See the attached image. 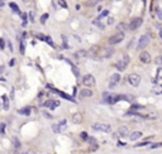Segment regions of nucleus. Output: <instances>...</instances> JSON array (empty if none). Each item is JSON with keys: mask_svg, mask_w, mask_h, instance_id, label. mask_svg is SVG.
Instances as JSON below:
<instances>
[{"mask_svg": "<svg viewBox=\"0 0 162 154\" xmlns=\"http://www.w3.org/2000/svg\"><path fill=\"white\" fill-rule=\"evenodd\" d=\"M113 54H114V50H113V48L104 47V48H99L98 52H96L95 56H94V58H96L98 61H101V59L112 57Z\"/></svg>", "mask_w": 162, "mask_h": 154, "instance_id": "f257e3e1", "label": "nucleus"}, {"mask_svg": "<svg viewBox=\"0 0 162 154\" xmlns=\"http://www.w3.org/2000/svg\"><path fill=\"white\" fill-rule=\"evenodd\" d=\"M92 129L96 131H103V133L112 131V126H110L109 124H101V122H95V124H92Z\"/></svg>", "mask_w": 162, "mask_h": 154, "instance_id": "f03ea898", "label": "nucleus"}, {"mask_svg": "<svg viewBox=\"0 0 162 154\" xmlns=\"http://www.w3.org/2000/svg\"><path fill=\"white\" fill-rule=\"evenodd\" d=\"M128 63H129V56H124L123 59H120L119 62H117L115 63V67H117V69H118L119 72H123L124 69L127 68Z\"/></svg>", "mask_w": 162, "mask_h": 154, "instance_id": "7ed1b4c3", "label": "nucleus"}, {"mask_svg": "<svg viewBox=\"0 0 162 154\" xmlns=\"http://www.w3.org/2000/svg\"><path fill=\"white\" fill-rule=\"evenodd\" d=\"M128 82H129V85H132L133 87L139 86V83H141V76L137 75V73H130V75L128 76Z\"/></svg>", "mask_w": 162, "mask_h": 154, "instance_id": "20e7f679", "label": "nucleus"}, {"mask_svg": "<svg viewBox=\"0 0 162 154\" xmlns=\"http://www.w3.org/2000/svg\"><path fill=\"white\" fill-rule=\"evenodd\" d=\"M150 41H151V38L150 36H142L139 38V41H138V45H137V50L138 51H142L143 48H146L148 43H150Z\"/></svg>", "mask_w": 162, "mask_h": 154, "instance_id": "39448f33", "label": "nucleus"}, {"mask_svg": "<svg viewBox=\"0 0 162 154\" xmlns=\"http://www.w3.org/2000/svg\"><path fill=\"white\" fill-rule=\"evenodd\" d=\"M124 39V33L123 32H119V33H117L115 36H112L109 38V43L112 44V45H114V44H118L120 43Z\"/></svg>", "mask_w": 162, "mask_h": 154, "instance_id": "423d86ee", "label": "nucleus"}, {"mask_svg": "<svg viewBox=\"0 0 162 154\" xmlns=\"http://www.w3.org/2000/svg\"><path fill=\"white\" fill-rule=\"evenodd\" d=\"M142 23H143V19L141 18V16H138V18H134V19H132V22H130V24H129V29L130 30L138 29V28L142 25Z\"/></svg>", "mask_w": 162, "mask_h": 154, "instance_id": "0eeeda50", "label": "nucleus"}, {"mask_svg": "<svg viewBox=\"0 0 162 154\" xmlns=\"http://www.w3.org/2000/svg\"><path fill=\"white\" fill-rule=\"evenodd\" d=\"M119 82H120V75L119 73H114V75H112V77H110V82H109V89L115 87Z\"/></svg>", "mask_w": 162, "mask_h": 154, "instance_id": "6e6552de", "label": "nucleus"}, {"mask_svg": "<svg viewBox=\"0 0 162 154\" xmlns=\"http://www.w3.org/2000/svg\"><path fill=\"white\" fill-rule=\"evenodd\" d=\"M82 83L85 86H94L95 85V78L92 75H85L82 78Z\"/></svg>", "mask_w": 162, "mask_h": 154, "instance_id": "1a4fd4ad", "label": "nucleus"}, {"mask_svg": "<svg viewBox=\"0 0 162 154\" xmlns=\"http://www.w3.org/2000/svg\"><path fill=\"white\" fill-rule=\"evenodd\" d=\"M139 61L142 62V63H150L151 62V56L148 52H142V53L139 54Z\"/></svg>", "mask_w": 162, "mask_h": 154, "instance_id": "9d476101", "label": "nucleus"}, {"mask_svg": "<svg viewBox=\"0 0 162 154\" xmlns=\"http://www.w3.org/2000/svg\"><path fill=\"white\" fill-rule=\"evenodd\" d=\"M44 106L50 107L51 110H54L57 106H60V101H57V100H48L47 102L44 104Z\"/></svg>", "mask_w": 162, "mask_h": 154, "instance_id": "9b49d317", "label": "nucleus"}, {"mask_svg": "<svg viewBox=\"0 0 162 154\" xmlns=\"http://www.w3.org/2000/svg\"><path fill=\"white\" fill-rule=\"evenodd\" d=\"M52 91H53V92H56L57 95H60L61 97H63L65 100H67V101H72V102H76V101L74 100V97H72V96H70V95H67V94H65V92H61V91H58V90H56V89H53Z\"/></svg>", "mask_w": 162, "mask_h": 154, "instance_id": "f8f14e48", "label": "nucleus"}, {"mask_svg": "<svg viewBox=\"0 0 162 154\" xmlns=\"http://www.w3.org/2000/svg\"><path fill=\"white\" fill-rule=\"evenodd\" d=\"M80 96L81 97H91L92 96V91L89 90V89H82L81 92H80Z\"/></svg>", "mask_w": 162, "mask_h": 154, "instance_id": "ddd939ff", "label": "nucleus"}, {"mask_svg": "<svg viewBox=\"0 0 162 154\" xmlns=\"http://www.w3.org/2000/svg\"><path fill=\"white\" fill-rule=\"evenodd\" d=\"M72 121L75 122V124H80V122L82 121V115L80 113H76L72 115Z\"/></svg>", "mask_w": 162, "mask_h": 154, "instance_id": "4468645a", "label": "nucleus"}, {"mask_svg": "<svg viewBox=\"0 0 162 154\" xmlns=\"http://www.w3.org/2000/svg\"><path fill=\"white\" fill-rule=\"evenodd\" d=\"M18 113L20 115H24V116H29L30 113H32V109H30V107H23V109L18 110Z\"/></svg>", "mask_w": 162, "mask_h": 154, "instance_id": "2eb2a0df", "label": "nucleus"}, {"mask_svg": "<svg viewBox=\"0 0 162 154\" xmlns=\"http://www.w3.org/2000/svg\"><path fill=\"white\" fill-rule=\"evenodd\" d=\"M75 56H76L77 58H84V57H89V53L86 50H80L75 53Z\"/></svg>", "mask_w": 162, "mask_h": 154, "instance_id": "dca6fc26", "label": "nucleus"}, {"mask_svg": "<svg viewBox=\"0 0 162 154\" xmlns=\"http://www.w3.org/2000/svg\"><path fill=\"white\" fill-rule=\"evenodd\" d=\"M130 140L132 142H134V140H138L139 138H142V133L141 131H134V133H132V134H130Z\"/></svg>", "mask_w": 162, "mask_h": 154, "instance_id": "f3484780", "label": "nucleus"}, {"mask_svg": "<svg viewBox=\"0 0 162 154\" xmlns=\"http://www.w3.org/2000/svg\"><path fill=\"white\" fill-rule=\"evenodd\" d=\"M98 50H99V47L98 45H92L91 48H89V51H88V53H89V57H94L95 56V53L98 52Z\"/></svg>", "mask_w": 162, "mask_h": 154, "instance_id": "a211bd4d", "label": "nucleus"}, {"mask_svg": "<svg viewBox=\"0 0 162 154\" xmlns=\"http://www.w3.org/2000/svg\"><path fill=\"white\" fill-rule=\"evenodd\" d=\"M128 133H129V130H128V128L127 126H120L119 128V134L122 136H127L128 135Z\"/></svg>", "mask_w": 162, "mask_h": 154, "instance_id": "6ab92c4d", "label": "nucleus"}, {"mask_svg": "<svg viewBox=\"0 0 162 154\" xmlns=\"http://www.w3.org/2000/svg\"><path fill=\"white\" fill-rule=\"evenodd\" d=\"M3 102H4V110H8L9 109V100H8V96L6 95H3Z\"/></svg>", "mask_w": 162, "mask_h": 154, "instance_id": "aec40b11", "label": "nucleus"}, {"mask_svg": "<svg viewBox=\"0 0 162 154\" xmlns=\"http://www.w3.org/2000/svg\"><path fill=\"white\" fill-rule=\"evenodd\" d=\"M66 61H67V63H68V65H71V68H72V72H74V75H75V76H76V77H77V76H79V69H77V67H76V66H74V65H72V63H71V62H70V61H68V59H66Z\"/></svg>", "mask_w": 162, "mask_h": 154, "instance_id": "412c9836", "label": "nucleus"}, {"mask_svg": "<svg viewBox=\"0 0 162 154\" xmlns=\"http://www.w3.org/2000/svg\"><path fill=\"white\" fill-rule=\"evenodd\" d=\"M161 89H162V87H161L160 85H156V86H154V89H153V92L156 94V95H160V94L162 92Z\"/></svg>", "mask_w": 162, "mask_h": 154, "instance_id": "4be33fe9", "label": "nucleus"}, {"mask_svg": "<svg viewBox=\"0 0 162 154\" xmlns=\"http://www.w3.org/2000/svg\"><path fill=\"white\" fill-rule=\"evenodd\" d=\"M19 52H20V54H24V52H26V47H24V42L23 41L19 43Z\"/></svg>", "mask_w": 162, "mask_h": 154, "instance_id": "5701e85b", "label": "nucleus"}, {"mask_svg": "<svg viewBox=\"0 0 162 154\" xmlns=\"http://www.w3.org/2000/svg\"><path fill=\"white\" fill-rule=\"evenodd\" d=\"M144 109V106H142V105H132V107H130V110L134 111V110H142Z\"/></svg>", "mask_w": 162, "mask_h": 154, "instance_id": "b1692460", "label": "nucleus"}, {"mask_svg": "<svg viewBox=\"0 0 162 154\" xmlns=\"http://www.w3.org/2000/svg\"><path fill=\"white\" fill-rule=\"evenodd\" d=\"M9 5H10V8H12L13 10H14V12H15V13H19V9H18V5H17V4H15V3H10V4H9Z\"/></svg>", "mask_w": 162, "mask_h": 154, "instance_id": "393cba45", "label": "nucleus"}, {"mask_svg": "<svg viewBox=\"0 0 162 154\" xmlns=\"http://www.w3.org/2000/svg\"><path fill=\"white\" fill-rule=\"evenodd\" d=\"M125 24H124V23H119L118 24V25H117V29H118L119 30V32H122V30H124V29H125Z\"/></svg>", "mask_w": 162, "mask_h": 154, "instance_id": "a878e982", "label": "nucleus"}, {"mask_svg": "<svg viewBox=\"0 0 162 154\" xmlns=\"http://www.w3.org/2000/svg\"><path fill=\"white\" fill-rule=\"evenodd\" d=\"M108 14H109V12H108V10H104V12H103V13L100 14V15H99L98 20H101L103 18H104V16H106V15H108Z\"/></svg>", "mask_w": 162, "mask_h": 154, "instance_id": "bb28decb", "label": "nucleus"}, {"mask_svg": "<svg viewBox=\"0 0 162 154\" xmlns=\"http://www.w3.org/2000/svg\"><path fill=\"white\" fill-rule=\"evenodd\" d=\"M47 19H48V14L46 13V14H43V15L41 16V23L44 24V23H46V20H47Z\"/></svg>", "mask_w": 162, "mask_h": 154, "instance_id": "cd10ccee", "label": "nucleus"}, {"mask_svg": "<svg viewBox=\"0 0 162 154\" xmlns=\"http://www.w3.org/2000/svg\"><path fill=\"white\" fill-rule=\"evenodd\" d=\"M44 42H47V43H48V44H50V45H51V47H54V44H53V42H52V39H51V38H50V37H46V41H44Z\"/></svg>", "mask_w": 162, "mask_h": 154, "instance_id": "c85d7f7f", "label": "nucleus"}, {"mask_svg": "<svg viewBox=\"0 0 162 154\" xmlns=\"http://www.w3.org/2000/svg\"><path fill=\"white\" fill-rule=\"evenodd\" d=\"M36 38H38L39 41H46V36H43V34H36Z\"/></svg>", "mask_w": 162, "mask_h": 154, "instance_id": "c756f323", "label": "nucleus"}, {"mask_svg": "<svg viewBox=\"0 0 162 154\" xmlns=\"http://www.w3.org/2000/svg\"><path fill=\"white\" fill-rule=\"evenodd\" d=\"M5 48V41L3 38H0V50H4Z\"/></svg>", "mask_w": 162, "mask_h": 154, "instance_id": "7c9ffc66", "label": "nucleus"}, {"mask_svg": "<svg viewBox=\"0 0 162 154\" xmlns=\"http://www.w3.org/2000/svg\"><path fill=\"white\" fill-rule=\"evenodd\" d=\"M88 138H89V136H88V133L82 131V133H81V139H82V140H88Z\"/></svg>", "mask_w": 162, "mask_h": 154, "instance_id": "2f4dec72", "label": "nucleus"}, {"mask_svg": "<svg viewBox=\"0 0 162 154\" xmlns=\"http://www.w3.org/2000/svg\"><path fill=\"white\" fill-rule=\"evenodd\" d=\"M13 142H14V145H15V148L18 149L19 146H20V143L18 142V139H17V138H14V139H13Z\"/></svg>", "mask_w": 162, "mask_h": 154, "instance_id": "473e14b6", "label": "nucleus"}, {"mask_svg": "<svg viewBox=\"0 0 162 154\" xmlns=\"http://www.w3.org/2000/svg\"><path fill=\"white\" fill-rule=\"evenodd\" d=\"M161 67H158L157 68V77H156V78H154V80H156V81H157V80H160V77H161Z\"/></svg>", "mask_w": 162, "mask_h": 154, "instance_id": "72a5a7b5", "label": "nucleus"}, {"mask_svg": "<svg viewBox=\"0 0 162 154\" xmlns=\"http://www.w3.org/2000/svg\"><path fill=\"white\" fill-rule=\"evenodd\" d=\"M28 16H29V20H30V22H34V13L33 12H30L29 14H28Z\"/></svg>", "mask_w": 162, "mask_h": 154, "instance_id": "f704fd0d", "label": "nucleus"}, {"mask_svg": "<svg viewBox=\"0 0 162 154\" xmlns=\"http://www.w3.org/2000/svg\"><path fill=\"white\" fill-rule=\"evenodd\" d=\"M0 133H1V134L5 133V124H0Z\"/></svg>", "mask_w": 162, "mask_h": 154, "instance_id": "c9c22d12", "label": "nucleus"}, {"mask_svg": "<svg viewBox=\"0 0 162 154\" xmlns=\"http://www.w3.org/2000/svg\"><path fill=\"white\" fill-rule=\"evenodd\" d=\"M160 146H161V143H156V144L151 145V149H156V148H160Z\"/></svg>", "mask_w": 162, "mask_h": 154, "instance_id": "e433bc0d", "label": "nucleus"}, {"mask_svg": "<svg viewBox=\"0 0 162 154\" xmlns=\"http://www.w3.org/2000/svg\"><path fill=\"white\" fill-rule=\"evenodd\" d=\"M52 129H53L54 133H60V129H58V125H57V124H54L53 126H52Z\"/></svg>", "mask_w": 162, "mask_h": 154, "instance_id": "4c0bfd02", "label": "nucleus"}, {"mask_svg": "<svg viewBox=\"0 0 162 154\" xmlns=\"http://www.w3.org/2000/svg\"><path fill=\"white\" fill-rule=\"evenodd\" d=\"M157 10V16H158V19H160V20H162V14H161V9H156Z\"/></svg>", "mask_w": 162, "mask_h": 154, "instance_id": "58836bf2", "label": "nucleus"}, {"mask_svg": "<svg viewBox=\"0 0 162 154\" xmlns=\"http://www.w3.org/2000/svg\"><path fill=\"white\" fill-rule=\"evenodd\" d=\"M58 3H60V5H61V6H63V8H67V4L65 3V0H60Z\"/></svg>", "mask_w": 162, "mask_h": 154, "instance_id": "ea45409f", "label": "nucleus"}, {"mask_svg": "<svg viewBox=\"0 0 162 154\" xmlns=\"http://www.w3.org/2000/svg\"><path fill=\"white\" fill-rule=\"evenodd\" d=\"M156 63H157L158 66H161V63H162V58H161V57H157V58H156Z\"/></svg>", "mask_w": 162, "mask_h": 154, "instance_id": "a19ab883", "label": "nucleus"}, {"mask_svg": "<svg viewBox=\"0 0 162 154\" xmlns=\"http://www.w3.org/2000/svg\"><path fill=\"white\" fill-rule=\"evenodd\" d=\"M147 144H148V140L147 142H143V143H138L136 146H144V145H147Z\"/></svg>", "mask_w": 162, "mask_h": 154, "instance_id": "79ce46f5", "label": "nucleus"}, {"mask_svg": "<svg viewBox=\"0 0 162 154\" xmlns=\"http://www.w3.org/2000/svg\"><path fill=\"white\" fill-rule=\"evenodd\" d=\"M114 23V18H109L108 19V24H113Z\"/></svg>", "mask_w": 162, "mask_h": 154, "instance_id": "37998d69", "label": "nucleus"}, {"mask_svg": "<svg viewBox=\"0 0 162 154\" xmlns=\"http://www.w3.org/2000/svg\"><path fill=\"white\" fill-rule=\"evenodd\" d=\"M14 63H15V61H14V59H12V61L9 62V66H14Z\"/></svg>", "mask_w": 162, "mask_h": 154, "instance_id": "c03bdc74", "label": "nucleus"}, {"mask_svg": "<svg viewBox=\"0 0 162 154\" xmlns=\"http://www.w3.org/2000/svg\"><path fill=\"white\" fill-rule=\"evenodd\" d=\"M4 72V66H0V75Z\"/></svg>", "mask_w": 162, "mask_h": 154, "instance_id": "a18cd8bd", "label": "nucleus"}, {"mask_svg": "<svg viewBox=\"0 0 162 154\" xmlns=\"http://www.w3.org/2000/svg\"><path fill=\"white\" fill-rule=\"evenodd\" d=\"M8 47H9V51L12 52V51H13V45H12V43H9V44H8Z\"/></svg>", "mask_w": 162, "mask_h": 154, "instance_id": "49530a36", "label": "nucleus"}, {"mask_svg": "<svg viewBox=\"0 0 162 154\" xmlns=\"http://www.w3.org/2000/svg\"><path fill=\"white\" fill-rule=\"evenodd\" d=\"M3 6H4V1H3V0H0V8H3Z\"/></svg>", "mask_w": 162, "mask_h": 154, "instance_id": "de8ad7c7", "label": "nucleus"}, {"mask_svg": "<svg viewBox=\"0 0 162 154\" xmlns=\"http://www.w3.org/2000/svg\"><path fill=\"white\" fill-rule=\"evenodd\" d=\"M27 154H36V153H34L33 150H29V152H27Z\"/></svg>", "mask_w": 162, "mask_h": 154, "instance_id": "09e8293b", "label": "nucleus"}, {"mask_svg": "<svg viewBox=\"0 0 162 154\" xmlns=\"http://www.w3.org/2000/svg\"><path fill=\"white\" fill-rule=\"evenodd\" d=\"M22 1H23V3H26V4H27V3H29V0H22Z\"/></svg>", "mask_w": 162, "mask_h": 154, "instance_id": "8fccbe9b", "label": "nucleus"}, {"mask_svg": "<svg viewBox=\"0 0 162 154\" xmlns=\"http://www.w3.org/2000/svg\"><path fill=\"white\" fill-rule=\"evenodd\" d=\"M117 1H119V0H117Z\"/></svg>", "mask_w": 162, "mask_h": 154, "instance_id": "3c124183", "label": "nucleus"}]
</instances>
